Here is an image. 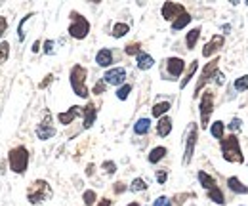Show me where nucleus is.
<instances>
[{
	"label": "nucleus",
	"instance_id": "cd10ccee",
	"mask_svg": "<svg viewBox=\"0 0 248 206\" xmlns=\"http://www.w3.org/2000/svg\"><path fill=\"white\" fill-rule=\"evenodd\" d=\"M130 32V25L128 23H115V27H113V38H123Z\"/></svg>",
	"mask_w": 248,
	"mask_h": 206
},
{
	"label": "nucleus",
	"instance_id": "e433bc0d",
	"mask_svg": "<svg viewBox=\"0 0 248 206\" xmlns=\"http://www.w3.org/2000/svg\"><path fill=\"white\" fill-rule=\"evenodd\" d=\"M105 88H107V84L103 82V79H99V80L95 82V86L92 88V94H97V95H99V94H103V92H105Z\"/></svg>",
	"mask_w": 248,
	"mask_h": 206
},
{
	"label": "nucleus",
	"instance_id": "412c9836",
	"mask_svg": "<svg viewBox=\"0 0 248 206\" xmlns=\"http://www.w3.org/2000/svg\"><path fill=\"white\" fill-rule=\"evenodd\" d=\"M149 130H151V118H140L134 124V134L136 136H145Z\"/></svg>",
	"mask_w": 248,
	"mask_h": 206
},
{
	"label": "nucleus",
	"instance_id": "ea45409f",
	"mask_svg": "<svg viewBox=\"0 0 248 206\" xmlns=\"http://www.w3.org/2000/svg\"><path fill=\"white\" fill-rule=\"evenodd\" d=\"M103 170H105L107 174H115V172H117V164L111 162V160H107V162H103Z\"/></svg>",
	"mask_w": 248,
	"mask_h": 206
},
{
	"label": "nucleus",
	"instance_id": "1a4fd4ad",
	"mask_svg": "<svg viewBox=\"0 0 248 206\" xmlns=\"http://www.w3.org/2000/svg\"><path fill=\"white\" fill-rule=\"evenodd\" d=\"M217 63H219V59L214 58L210 63H206V67L202 69V73H201V77H199V80H197V86H195V95L197 94H201V90L204 88L210 80H212V77H216L217 73Z\"/></svg>",
	"mask_w": 248,
	"mask_h": 206
},
{
	"label": "nucleus",
	"instance_id": "a19ab883",
	"mask_svg": "<svg viewBox=\"0 0 248 206\" xmlns=\"http://www.w3.org/2000/svg\"><path fill=\"white\" fill-rule=\"evenodd\" d=\"M153 206H172V201L168 197H158L155 203H153Z\"/></svg>",
	"mask_w": 248,
	"mask_h": 206
},
{
	"label": "nucleus",
	"instance_id": "2eb2a0df",
	"mask_svg": "<svg viewBox=\"0 0 248 206\" xmlns=\"http://www.w3.org/2000/svg\"><path fill=\"white\" fill-rule=\"evenodd\" d=\"M95 117H97V109L92 101H88L84 107H82V126L84 130H90L95 122Z\"/></svg>",
	"mask_w": 248,
	"mask_h": 206
},
{
	"label": "nucleus",
	"instance_id": "9d476101",
	"mask_svg": "<svg viewBox=\"0 0 248 206\" xmlns=\"http://www.w3.org/2000/svg\"><path fill=\"white\" fill-rule=\"evenodd\" d=\"M103 82L121 88L123 84H126V69H124V67H113V69L105 71V75H103Z\"/></svg>",
	"mask_w": 248,
	"mask_h": 206
},
{
	"label": "nucleus",
	"instance_id": "f257e3e1",
	"mask_svg": "<svg viewBox=\"0 0 248 206\" xmlns=\"http://www.w3.org/2000/svg\"><path fill=\"white\" fill-rule=\"evenodd\" d=\"M29 160H31L29 149L25 145H16L8 151V166L17 176H23L29 170Z\"/></svg>",
	"mask_w": 248,
	"mask_h": 206
},
{
	"label": "nucleus",
	"instance_id": "a211bd4d",
	"mask_svg": "<svg viewBox=\"0 0 248 206\" xmlns=\"http://www.w3.org/2000/svg\"><path fill=\"white\" fill-rule=\"evenodd\" d=\"M136 63H138V69L140 71H149L153 65H155V59L151 54H145V52H140L136 56Z\"/></svg>",
	"mask_w": 248,
	"mask_h": 206
},
{
	"label": "nucleus",
	"instance_id": "8fccbe9b",
	"mask_svg": "<svg viewBox=\"0 0 248 206\" xmlns=\"http://www.w3.org/2000/svg\"><path fill=\"white\" fill-rule=\"evenodd\" d=\"M128 206H143V205H140V203H130Z\"/></svg>",
	"mask_w": 248,
	"mask_h": 206
},
{
	"label": "nucleus",
	"instance_id": "a18cd8bd",
	"mask_svg": "<svg viewBox=\"0 0 248 206\" xmlns=\"http://www.w3.org/2000/svg\"><path fill=\"white\" fill-rule=\"evenodd\" d=\"M40 46H42V42H40V40H36V42H34V44H32V52H34V54H36V52H38V50H40Z\"/></svg>",
	"mask_w": 248,
	"mask_h": 206
},
{
	"label": "nucleus",
	"instance_id": "393cba45",
	"mask_svg": "<svg viewBox=\"0 0 248 206\" xmlns=\"http://www.w3.org/2000/svg\"><path fill=\"white\" fill-rule=\"evenodd\" d=\"M197 69H199V61L195 59V61H191V65H189V69H187V73H186V77H184V80L180 82V88L184 90L191 82V79L195 77V73H197Z\"/></svg>",
	"mask_w": 248,
	"mask_h": 206
},
{
	"label": "nucleus",
	"instance_id": "79ce46f5",
	"mask_svg": "<svg viewBox=\"0 0 248 206\" xmlns=\"http://www.w3.org/2000/svg\"><path fill=\"white\" fill-rule=\"evenodd\" d=\"M166 179H168V172L166 170H156V181L162 185V183H166Z\"/></svg>",
	"mask_w": 248,
	"mask_h": 206
},
{
	"label": "nucleus",
	"instance_id": "aec40b11",
	"mask_svg": "<svg viewBox=\"0 0 248 206\" xmlns=\"http://www.w3.org/2000/svg\"><path fill=\"white\" fill-rule=\"evenodd\" d=\"M197 177H199V183L206 189V191H210V189H214V187H217L216 179L210 176V174H206L204 170H201L199 174H197Z\"/></svg>",
	"mask_w": 248,
	"mask_h": 206
},
{
	"label": "nucleus",
	"instance_id": "423d86ee",
	"mask_svg": "<svg viewBox=\"0 0 248 206\" xmlns=\"http://www.w3.org/2000/svg\"><path fill=\"white\" fill-rule=\"evenodd\" d=\"M199 111H201V126L206 128L210 124V115L214 111V92L212 90H204L201 103H199Z\"/></svg>",
	"mask_w": 248,
	"mask_h": 206
},
{
	"label": "nucleus",
	"instance_id": "dca6fc26",
	"mask_svg": "<svg viewBox=\"0 0 248 206\" xmlns=\"http://www.w3.org/2000/svg\"><path fill=\"white\" fill-rule=\"evenodd\" d=\"M170 132H172V118L168 117V115H164V117L158 118V122H156V134L160 138H166V136H170Z\"/></svg>",
	"mask_w": 248,
	"mask_h": 206
},
{
	"label": "nucleus",
	"instance_id": "9b49d317",
	"mask_svg": "<svg viewBox=\"0 0 248 206\" xmlns=\"http://www.w3.org/2000/svg\"><path fill=\"white\" fill-rule=\"evenodd\" d=\"M160 14L166 21H174L176 17H180L182 14H186V6L184 4H178V2H164L162 8H160Z\"/></svg>",
	"mask_w": 248,
	"mask_h": 206
},
{
	"label": "nucleus",
	"instance_id": "f704fd0d",
	"mask_svg": "<svg viewBox=\"0 0 248 206\" xmlns=\"http://www.w3.org/2000/svg\"><path fill=\"white\" fill-rule=\"evenodd\" d=\"M235 90L237 92H245V90H248V75H245V77H239L237 80H235Z\"/></svg>",
	"mask_w": 248,
	"mask_h": 206
},
{
	"label": "nucleus",
	"instance_id": "72a5a7b5",
	"mask_svg": "<svg viewBox=\"0 0 248 206\" xmlns=\"http://www.w3.org/2000/svg\"><path fill=\"white\" fill-rule=\"evenodd\" d=\"M130 92H132V84H123L121 88L117 90V97L121 99V101H124V99H128V95H130Z\"/></svg>",
	"mask_w": 248,
	"mask_h": 206
},
{
	"label": "nucleus",
	"instance_id": "de8ad7c7",
	"mask_svg": "<svg viewBox=\"0 0 248 206\" xmlns=\"http://www.w3.org/2000/svg\"><path fill=\"white\" fill-rule=\"evenodd\" d=\"M124 191V183H117V187H115V193H123Z\"/></svg>",
	"mask_w": 248,
	"mask_h": 206
},
{
	"label": "nucleus",
	"instance_id": "f3484780",
	"mask_svg": "<svg viewBox=\"0 0 248 206\" xmlns=\"http://www.w3.org/2000/svg\"><path fill=\"white\" fill-rule=\"evenodd\" d=\"M95 63L99 67H111L113 65V52L109 48H101L97 54H95Z\"/></svg>",
	"mask_w": 248,
	"mask_h": 206
},
{
	"label": "nucleus",
	"instance_id": "09e8293b",
	"mask_svg": "<svg viewBox=\"0 0 248 206\" xmlns=\"http://www.w3.org/2000/svg\"><path fill=\"white\" fill-rule=\"evenodd\" d=\"M216 82L217 84H223V75L221 73H216Z\"/></svg>",
	"mask_w": 248,
	"mask_h": 206
},
{
	"label": "nucleus",
	"instance_id": "f03ea898",
	"mask_svg": "<svg viewBox=\"0 0 248 206\" xmlns=\"http://www.w3.org/2000/svg\"><path fill=\"white\" fill-rule=\"evenodd\" d=\"M219 147H221V155H223V158H225L227 162H235V164H243V162H245L239 138H237L235 134L223 138V140L219 142Z\"/></svg>",
	"mask_w": 248,
	"mask_h": 206
},
{
	"label": "nucleus",
	"instance_id": "ddd939ff",
	"mask_svg": "<svg viewBox=\"0 0 248 206\" xmlns=\"http://www.w3.org/2000/svg\"><path fill=\"white\" fill-rule=\"evenodd\" d=\"M223 42H225V38H223L221 34H214V36L204 44V48H202V56H204V58H212L214 54H217V52L223 48Z\"/></svg>",
	"mask_w": 248,
	"mask_h": 206
},
{
	"label": "nucleus",
	"instance_id": "f8f14e48",
	"mask_svg": "<svg viewBox=\"0 0 248 206\" xmlns=\"http://www.w3.org/2000/svg\"><path fill=\"white\" fill-rule=\"evenodd\" d=\"M184 71H186V61H184L182 58H168L166 59V75L170 77V80L180 79Z\"/></svg>",
	"mask_w": 248,
	"mask_h": 206
},
{
	"label": "nucleus",
	"instance_id": "4c0bfd02",
	"mask_svg": "<svg viewBox=\"0 0 248 206\" xmlns=\"http://www.w3.org/2000/svg\"><path fill=\"white\" fill-rule=\"evenodd\" d=\"M44 54L46 56H52L54 54V48H56V44H54V40H44Z\"/></svg>",
	"mask_w": 248,
	"mask_h": 206
},
{
	"label": "nucleus",
	"instance_id": "4468645a",
	"mask_svg": "<svg viewBox=\"0 0 248 206\" xmlns=\"http://www.w3.org/2000/svg\"><path fill=\"white\" fill-rule=\"evenodd\" d=\"M78 117H82V107L80 105H73V107H69V111L58 113V120H60V124H63V126L73 124V120Z\"/></svg>",
	"mask_w": 248,
	"mask_h": 206
},
{
	"label": "nucleus",
	"instance_id": "c756f323",
	"mask_svg": "<svg viewBox=\"0 0 248 206\" xmlns=\"http://www.w3.org/2000/svg\"><path fill=\"white\" fill-rule=\"evenodd\" d=\"M145 189H147V181L141 179V177H136V179L130 183V191H134V193H141V191H145Z\"/></svg>",
	"mask_w": 248,
	"mask_h": 206
},
{
	"label": "nucleus",
	"instance_id": "7c9ffc66",
	"mask_svg": "<svg viewBox=\"0 0 248 206\" xmlns=\"http://www.w3.org/2000/svg\"><path fill=\"white\" fill-rule=\"evenodd\" d=\"M10 58V42L8 40H2L0 42V65H4Z\"/></svg>",
	"mask_w": 248,
	"mask_h": 206
},
{
	"label": "nucleus",
	"instance_id": "b1692460",
	"mask_svg": "<svg viewBox=\"0 0 248 206\" xmlns=\"http://www.w3.org/2000/svg\"><path fill=\"white\" fill-rule=\"evenodd\" d=\"M191 19H193V17H191V16H189V14H182V16H180V17H176V19H174V21H172V31H174V32H176V31H182V29H186L187 25H189V23H191Z\"/></svg>",
	"mask_w": 248,
	"mask_h": 206
},
{
	"label": "nucleus",
	"instance_id": "6ab92c4d",
	"mask_svg": "<svg viewBox=\"0 0 248 206\" xmlns=\"http://www.w3.org/2000/svg\"><path fill=\"white\" fill-rule=\"evenodd\" d=\"M227 185H229V189H231L233 193H237V195H248V187L239 179V177L231 176L227 179Z\"/></svg>",
	"mask_w": 248,
	"mask_h": 206
},
{
	"label": "nucleus",
	"instance_id": "20e7f679",
	"mask_svg": "<svg viewBox=\"0 0 248 206\" xmlns=\"http://www.w3.org/2000/svg\"><path fill=\"white\" fill-rule=\"evenodd\" d=\"M25 197H27V201L31 205H40V203H44V201H48L52 197V185L46 179H34L27 187Z\"/></svg>",
	"mask_w": 248,
	"mask_h": 206
},
{
	"label": "nucleus",
	"instance_id": "49530a36",
	"mask_svg": "<svg viewBox=\"0 0 248 206\" xmlns=\"http://www.w3.org/2000/svg\"><path fill=\"white\" fill-rule=\"evenodd\" d=\"M95 206H111V201H109V199H101Z\"/></svg>",
	"mask_w": 248,
	"mask_h": 206
},
{
	"label": "nucleus",
	"instance_id": "a878e982",
	"mask_svg": "<svg viewBox=\"0 0 248 206\" xmlns=\"http://www.w3.org/2000/svg\"><path fill=\"white\" fill-rule=\"evenodd\" d=\"M170 107H172V105H170V101H160V103H155V105H153L151 113H153V117L160 118L170 111Z\"/></svg>",
	"mask_w": 248,
	"mask_h": 206
},
{
	"label": "nucleus",
	"instance_id": "c85d7f7f",
	"mask_svg": "<svg viewBox=\"0 0 248 206\" xmlns=\"http://www.w3.org/2000/svg\"><path fill=\"white\" fill-rule=\"evenodd\" d=\"M206 193H208V199L214 201L216 205H225V197H223V193H221L219 187H214V189H210V191H206Z\"/></svg>",
	"mask_w": 248,
	"mask_h": 206
},
{
	"label": "nucleus",
	"instance_id": "c03bdc74",
	"mask_svg": "<svg viewBox=\"0 0 248 206\" xmlns=\"http://www.w3.org/2000/svg\"><path fill=\"white\" fill-rule=\"evenodd\" d=\"M241 124H243V122H241V118H233V120H231V124H229V128H231V130H239V128H241Z\"/></svg>",
	"mask_w": 248,
	"mask_h": 206
},
{
	"label": "nucleus",
	"instance_id": "0eeeda50",
	"mask_svg": "<svg viewBox=\"0 0 248 206\" xmlns=\"http://www.w3.org/2000/svg\"><path fill=\"white\" fill-rule=\"evenodd\" d=\"M36 136H38L40 142H48L56 136V126H54V120H52V113L48 109L44 111V117L36 126Z\"/></svg>",
	"mask_w": 248,
	"mask_h": 206
},
{
	"label": "nucleus",
	"instance_id": "473e14b6",
	"mask_svg": "<svg viewBox=\"0 0 248 206\" xmlns=\"http://www.w3.org/2000/svg\"><path fill=\"white\" fill-rule=\"evenodd\" d=\"M82 201H84V205H86V206H93L95 203H97V193H95V191H92V189L84 191Z\"/></svg>",
	"mask_w": 248,
	"mask_h": 206
},
{
	"label": "nucleus",
	"instance_id": "7ed1b4c3",
	"mask_svg": "<svg viewBox=\"0 0 248 206\" xmlns=\"http://www.w3.org/2000/svg\"><path fill=\"white\" fill-rule=\"evenodd\" d=\"M86 77H88V71L86 67L82 65H73L71 73H69V82H71V90L75 92V95L86 99L90 95L88 86H86Z\"/></svg>",
	"mask_w": 248,
	"mask_h": 206
},
{
	"label": "nucleus",
	"instance_id": "2f4dec72",
	"mask_svg": "<svg viewBox=\"0 0 248 206\" xmlns=\"http://www.w3.org/2000/svg\"><path fill=\"white\" fill-rule=\"evenodd\" d=\"M31 17H32V14H27V16L19 21V27H17V40H19V42H23V40H25V36H27V34H25V23H27Z\"/></svg>",
	"mask_w": 248,
	"mask_h": 206
},
{
	"label": "nucleus",
	"instance_id": "6e6552de",
	"mask_svg": "<svg viewBox=\"0 0 248 206\" xmlns=\"http://www.w3.org/2000/svg\"><path fill=\"white\" fill-rule=\"evenodd\" d=\"M197 140H199V128L195 122H191L189 130H187V138H186V151H184V164H189L193 155H195V145H197Z\"/></svg>",
	"mask_w": 248,
	"mask_h": 206
},
{
	"label": "nucleus",
	"instance_id": "37998d69",
	"mask_svg": "<svg viewBox=\"0 0 248 206\" xmlns=\"http://www.w3.org/2000/svg\"><path fill=\"white\" fill-rule=\"evenodd\" d=\"M52 80H54V75H46V77H44V80L38 84V88L44 90L46 86H48V84H50V82H52Z\"/></svg>",
	"mask_w": 248,
	"mask_h": 206
},
{
	"label": "nucleus",
	"instance_id": "5701e85b",
	"mask_svg": "<svg viewBox=\"0 0 248 206\" xmlns=\"http://www.w3.org/2000/svg\"><path fill=\"white\" fill-rule=\"evenodd\" d=\"M168 155V149L166 147H155V149H151V153H149V157H147V160L151 162V164H156V162H160L164 157Z\"/></svg>",
	"mask_w": 248,
	"mask_h": 206
},
{
	"label": "nucleus",
	"instance_id": "4be33fe9",
	"mask_svg": "<svg viewBox=\"0 0 248 206\" xmlns=\"http://www.w3.org/2000/svg\"><path fill=\"white\" fill-rule=\"evenodd\" d=\"M201 27H195V29H191L189 32L186 34V46L187 50H193L195 46H197V40L201 38Z\"/></svg>",
	"mask_w": 248,
	"mask_h": 206
},
{
	"label": "nucleus",
	"instance_id": "58836bf2",
	"mask_svg": "<svg viewBox=\"0 0 248 206\" xmlns=\"http://www.w3.org/2000/svg\"><path fill=\"white\" fill-rule=\"evenodd\" d=\"M6 31H8V17L0 16V42H2V36H4Z\"/></svg>",
	"mask_w": 248,
	"mask_h": 206
},
{
	"label": "nucleus",
	"instance_id": "bb28decb",
	"mask_svg": "<svg viewBox=\"0 0 248 206\" xmlns=\"http://www.w3.org/2000/svg\"><path fill=\"white\" fill-rule=\"evenodd\" d=\"M223 132H225V124L221 122V120H216V122H212V126H210V134L216 138V140H223L225 136H223Z\"/></svg>",
	"mask_w": 248,
	"mask_h": 206
},
{
	"label": "nucleus",
	"instance_id": "c9c22d12",
	"mask_svg": "<svg viewBox=\"0 0 248 206\" xmlns=\"http://www.w3.org/2000/svg\"><path fill=\"white\" fill-rule=\"evenodd\" d=\"M124 52L128 54V56H138L141 50H140V42H132V44H128L126 48H124Z\"/></svg>",
	"mask_w": 248,
	"mask_h": 206
},
{
	"label": "nucleus",
	"instance_id": "39448f33",
	"mask_svg": "<svg viewBox=\"0 0 248 206\" xmlns=\"http://www.w3.org/2000/svg\"><path fill=\"white\" fill-rule=\"evenodd\" d=\"M69 17H71L69 34H71L75 40H84V38L88 36V32H90V21H88L82 14H78L77 10H73V12L69 14Z\"/></svg>",
	"mask_w": 248,
	"mask_h": 206
}]
</instances>
